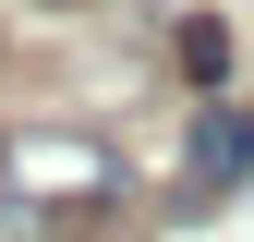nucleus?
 Wrapping results in <instances>:
<instances>
[{
	"label": "nucleus",
	"instance_id": "f257e3e1",
	"mask_svg": "<svg viewBox=\"0 0 254 242\" xmlns=\"http://www.w3.org/2000/svg\"><path fill=\"white\" fill-rule=\"evenodd\" d=\"M0 182H12V206H37V218H121V206H133L121 145L85 133V121H12V133H0Z\"/></svg>",
	"mask_w": 254,
	"mask_h": 242
},
{
	"label": "nucleus",
	"instance_id": "f03ea898",
	"mask_svg": "<svg viewBox=\"0 0 254 242\" xmlns=\"http://www.w3.org/2000/svg\"><path fill=\"white\" fill-rule=\"evenodd\" d=\"M254 170V109H194V145H182V182L194 194H230Z\"/></svg>",
	"mask_w": 254,
	"mask_h": 242
},
{
	"label": "nucleus",
	"instance_id": "7ed1b4c3",
	"mask_svg": "<svg viewBox=\"0 0 254 242\" xmlns=\"http://www.w3.org/2000/svg\"><path fill=\"white\" fill-rule=\"evenodd\" d=\"M182 73H194V85H218V73H230V24H218V12H182Z\"/></svg>",
	"mask_w": 254,
	"mask_h": 242
}]
</instances>
